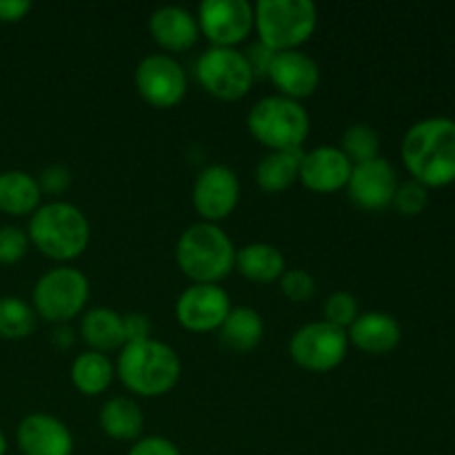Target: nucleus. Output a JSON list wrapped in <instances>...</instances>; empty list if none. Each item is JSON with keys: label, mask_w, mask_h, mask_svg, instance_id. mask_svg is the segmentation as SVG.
<instances>
[{"label": "nucleus", "mask_w": 455, "mask_h": 455, "mask_svg": "<svg viewBox=\"0 0 455 455\" xmlns=\"http://www.w3.org/2000/svg\"><path fill=\"white\" fill-rule=\"evenodd\" d=\"M398 185V173H395L394 164L378 156L373 160L354 164L349 182H347V191L360 209L378 212V209H385L387 204L394 203Z\"/></svg>", "instance_id": "obj_13"}, {"label": "nucleus", "mask_w": 455, "mask_h": 455, "mask_svg": "<svg viewBox=\"0 0 455 455\" xmlns=\"http://www.w3.org/2000/svg\"><path fill=\"white\" fill-rule=\"evenodd\" d=\"M114 364L102 351H84L71 364V382L84 395H98L109 387Z\"/></svg>", "instance_id": "obj_26"}, {"label": "nucleus", "mask_w": 455, "mask_h": 455, "mask_svg": "<svg viewBox=\"0 0 455 455\" xmlns=\"http://www.w3.org/2000/svg\"><path fill=\"white\" fill-rule=\"evenodd\" d=\"M280 289L293 302H307L315 296V278L307 269H287L280 275Z\"/></svg>", "instance_id": "obj_30"}, {"label": "nucleus", "mask_w": 455, "mask_h": 455, "mask_svg": "<svg viewBox=\"0 0 455 455\" xmlns=\"http://www.w3.org/2000/svg\"><path fill=\"white\" fill-rule=\"evenodd\" d=\"M315 22L318 9L311 0H260L253 7V25L271 52L298 49L314 34Z\"/></svg>", "instance_id": "obj_6"}, {"label": "nucleus", "mask_w": 455, "mask_h": 455, "mask_svg": "<svg viewBox=\"0 0 455 455\" xmlns=\"http://www.w3.org/2000/svg\"><path fill=\"white\" fill-rule=\"evenodd\" d=\"M180 358L163 340L127 342L118 355V376L138 395H163L180 378Z\"/></svg>", "instance_id": "obj_3"}, {"label": "nucleus", "mask_w": 455, "mask_h": 455, "mask_svg": "<svg viewBox=\"0 0 455 455\" xmlns=\"http://www.w3.org/2000/svg\"><path fill=\"white\" fill-rule=\"evenodd\" d=\"M176 260L194 283L216 284L235 267V247L216 222H194L178 238Z\"/></svg>", "instance_id": "obj_4"}, {"label": "nucleus", "mask_w": 455, "mask_h": 455, "mask_svg": "<svg viewBox=\"0 0 455 455\" xmlns=\"http://www.w3.org/2000/svg\"><path fill=\"white\" fill-rule=\"evenodd\" d=\"M351 169H354V163L347 158V154L340 147L320 145L302 156L300 176L298 178L309 189L327 194V191H336L340 187H347Z\"/></svg>", "instance_id": "obj_17"}, {"label": "nucleus", "mask_w": 455, "mask_h": 455, "mask_svg": "<svg viewBox=\"0 0 455 455\" xmlns=\"http://www.w3.org/2000/svg\"><path fill=\"white\" fill-rule=\"evenodd\" d=\"M305 151L287 149V151H269L256 167V182L265 191H283L296 182L300 176V163Z\"/></svg>", "instance_id": "obj_25"}, {"label": "nucleus", "mask_w": 455, "mask_h": 455, "mask_svg": "<svg viewBox=\"0 0 455 455\" xmlns=\"http://www.w3.org/2000/svg\"><path fill=\"white\" fill-rule=\"evenodd\" d=\"M7 453V438H4V434L0 431V455Z\"/></svg>", "instance_id": "obj_38"}, {"label": "nucleus", "mask_w": 455, "mask_h": 455, "mask_svg": "<svg viewBox=\"0 0 455 455\" xmlns=\"http://www.w3.org/2000/svg\"><path fill=\"white\" fill-rule=\"evenodd\" d=\"M265 323L251 307H231L220 324V340L234 351H249L260 345Z\"/></svg>", "instance_id": "obj_24"}, {"label": "nucleus", "mask_w": 455, "mask_h": 455, "mask_svg": "<svg viewBox=\"0 0 455 455\" xmlns=\"http://www.w3.org/2000/svg\"><path fill=\"white\" fill-rule=\"evenodd\" d=\"M231 311L229 293L220 284H191L176 302V315L189 331L220 329L222 320Z\"/></svg>", "instance_id": "obj_14"}, {"label": "nucleus", "mask_w": 455, "mask_h": 455, "mask_svg": "<svg viewBox=\"0 0 455 455\" xmlns=\"http://www.w3.org/2000/svg\"><path fill=\"white\" fill-rule=\"evenodd\" d=\"M27 235L44 256L53 260H71L87 249L92 229L87 216L76 204L52 200L47 204H38L31 213Z\"/></svg>", "instance_id": "obj_2"}, {"label": "nucleus", "mask_w": 455, "mask_h": 455, "mask_svg": "<svg viewBox=\"0 0 455 455\" xmlns=\"http://www.w3.org/2000/svg\"><path fill=\"white\" fill-rule=\"evenodd\" d=\"M358 315V300L349 291L331 293L324 302V320L340 329H349Z\"/></svg>", "instance_id": "obj_29"}, {"label": "nucleus", "mask_w": 455, "mask_h": 455, "mask_svg": "<svg viewBox=\"0 0 455 455\" xmlns=\"http://www.w3.org/2000/svg\"><path fill=\"white\" fill-rule=\"evenodd\" d=\"M100 427L107 435L116 440H136L145 427V413L140 404L127 395L109 398L100 409Z\"/></svg>", "instance_id": "obj_22"}, {"label": "nucleus", "mask_w": 455, "mask_h": 455, "mask_svg": "<svg viewBox=\"0 0 455 455\" xmlns=\"http://www.w3.org/2000/svg\"><path fill=\"white\" fill-rule=\"evenodd\" d=\"M31 298L36 314L49 323H67L87 305L89 280L74 267H53L40 275Z\"/></svg>", "instance_id": "obj_7"}, {"label": "nucleus", "mask_w": 455, "mask_h": 455, "mask_svg": "<svg viewBox=\"0 0 455 455\" xmlns=\"http://www.w3.org/2000/svg\"><path fill=\"white\" fill-rule=\"evenodd\" d=\"M347 336H349V342H354L358 349L367 351V354L382 355L389 354V351H394L400 345L403 327H400V323L391 314L367 311V314H360L351 323V327L347 329Z\"/></svg>", "instance_id": "obj_19"}, {"label": "nucleus", "mask_w": 455, "mask_h": 455, "mask_svg": "<svg viewBox=\"0 0 455 455\" xmlns=\"http://www.w3.org/2000/svg\"><path fill=\"white\" fill-rule=\"evenodd\" d=\"M247 124L251 136L271 151L300 149L309 136V114L300 100L275 93L265 96L249 109Z\"/></svg>", "instance_id": "obj_5"}, {"label": "nucleus", "mask_w": 455, "mask_h": 455, "mask_svg": "<svg viewBox=\"0 0 455 455\" xmlns=\"http://www.w3.org/2000/svg\"><path fill=\"white\" fill-rule=\"evenodd\" d=\"M196 18L216 47H234L251 31L253 7L247 0H203Z\"/></svg>", "instance_id": "obj_12"}, {"label": "nucleus", "mask_w": 455, "mask_h": 455, "mask_svg": "<svg viewBox=\"0 0 455 455\" xmlns=\"http://www.w3.org/2000/svg\"><path fill=\"white\" fill-rule=\"evenodd\" d=\"M149 31L160 47L169 52H185L198 40L200 25L189 9L180 4H163L151 12Z\"/></svg>", "instance_id": "obj_18"}, {"label": "nucleus", "mask_w": 455, "mask_h": 455, "mask_svg": "<svg viewBox=\"0 0 455 455\" xmlns=\"http://www.w3.org/2000/svg\"><path fill=\"white\" fill-rule=\"evenodd\" d=\"M80 333L84 342L93 347V351H111L124 345L123 315L109 307H93L83 315Z\"/></svg>", "instance_id": "obj_23"}, {"label": "nucleus", "mask_w": 455, "mask_h": 455, "mask_svg": "<svg viewBox=\"0 0 455 455\" xmlns=\"http://www.w3.org/2000/svg\"><path fill=\"white\" fill-rule=\"evenodd\" d=\"M274 53L275 52H271V49L262 43L251 44V47L244 52V56H247V60H249V65H251L253 76H256V78L258 76H267V69H269V62H271V58H274Z\"/></svg>", "instance_id": "obj_36"}, {"label": "nucleus", "mask_w": 455, "mask_h": 455, "mask_svg": "<svg viewBox=\"0 0 455 455\" xmlns=\"http://www.w3.org/2000/svg\"><path fill=\"white\" fill-rule=\"evenodd\" d=\"M29 249V235L20 227H0V265H13Z\"/></svg>", "instance_id": "obj_31"}, {"label": "nucleus", "mask_w": 455, "mask_h": 455, "mask_svg": "<svg viewBox=\"0 0 455 455\" xmlns=\"http://www.w3.org/2000/svg\"><path fill=\"white\" fill-rule=\"evenodd\" d=\"M127 455H180V451L172 440L163 435H149V438L138 440Z\"/></svg>", "instance_id": "obj_35"}, {"label": "nucleus", "mask_w": 455, "mask_h": 455, "mask_svg": "<svg viewBox=\"0 0 455 455\" xmlns=\"http://www.w3.org/2000/svg\"><path fill=\"white\" fill-rule=\"evenodd\" d=\"M198 78L209 93L222 100H238L251 89L253 76L244 52L235 47H209L198 58Z\"/></svg>", "instance_id": "obj_8"}, {"label": "nucleus", "mask_w": 455, "mask_h": 455, "mask_svg": "<svg viewBox=\"0 0 455 455\" xmlns=\"http://www.w3.org/2000/svg\"><path fill=\"white\" fill-rule=\"evenodd\" d=\"M36 180H38L40 191L58 196L71 185V172L67 167H62V164H49L47 169H43L40 178H36Z\"/></svg>", "instance_id": "obj_33"}, {"label": "nucleus", "mask_w": 455, "mask_h": 455, "mask_svg": "<svg viewBox=\"0 0 455 455\" xmlns=\"http://www.w3.org/2000/svg\"><path fill=\"white\" fill-rule=\"evenodd\" d=\"M123 329H124V345L127 342H140L151 338V320L147 314L140 311H132V314L123 315Z\"/></svg>", "instance_id": "obj_34"}, {"label": "nucleus", "mask_w": 455, "mask_h": 455, "mask_svg": "<svg viewBox=\"0 0 455 455\" xmlns=\"http://www.w3.org/2000/svg\"><path fill=\"white\" fill-rule=\"evenodd\" d=\"M347 349H349L347 329L336 327L327 320L305 324L289 340L291 360L309 371H331L345 360Z\"/></svg>", "instance_id": "obj_9"}, {"label": "nucleus", "mask_w": 455, "mask_h": 455, "mask_svg": "<svg viewBox=\"0 0 455 455\" xmlns=\"http://www.w3.org/2000/svg\"><path fill=\"white\" fill-rule=\"evenodd\" d=\"M136 89L149 105L173 107L185 98L187 74L180 62L169 53H149L136 67Z\"/></svg>", "instance_id": "obj_10"}, {"label": "nucleus", "mask_w": 455, "mask_h": 455, "mask_svg": "<svg viewBox=\"0 0 455 455\" xmlns=\"http://www.w3.org/2000/svg\"><path fill=\"white\" fill-rule=\"evenodd\" d=\"M340 149L345 151L347 158L354 164L364 163V160H373L378 158V151H380V136L367 123L349 124L345 129V133H342Z\"/></svg>", "instance_id": "obj_28"}, {"label": "nucleus", "mask_w": 455, "mask_h": 455, "mask_svg": "<svg viewBox=\"0 0 455 455\" xmlns=\"http://www.w3.org/2000/svg\"><path fill=\"white\" fill-rule=\"evenodd\" d=\"M267 76L283 92V96L300 100L318 89L320 67L309 53L300 49H287V52L274 53Z\"/></svg>", "instance_id": "obj_16"}, {"label": "nucleus", "mask_w": 455, "mask_h": 455, "mask_svg": "<svg viewBox=\"0 0 455 455\" xmlns=\"http://www.w3.org/2000/svg\"><path fill=\"white\" fill-rule=\"evenodd\" d=\"M235 269L253 283H274L284 274V256L271 243H249L235 249Z\"/></svg>", "instance_id": "obj_20"}, {"label": "nucleus", "mask_w": 455, "mask_h": 455, "mask_svg": "<svg viewBox=\"0 0 455 455\" xmlns=\"http://www.w3.org/2000/svg\"><path fill=\"white\" fill-rule=\"evenodd\" d=\"M36 327V311L22 298H0V338L20 340L27 338Z\"/></svg>", "instance_id": "obj_27"}, {"label": "nucleus", "mask_w": 455, "mask_h": 455, "mask_svg": "<svg viewBox=\"0 0 455 455\" xmlns=\"http://www.w3.org/2000/svg\"><path fill=\"white\" fill-rule=\"evenodd\" d=\"M16 443L22 455H71L74 451L69 427L49 413H29L22 418Z\"/></svg>", "instance_id": "obj_15"}, {"label": "nucleus", "mask_w": 455, "mask_h": 455, "mask_svg": "<svg viewBox=\"0 0 455 455\" xmlns=\"http://www.w3.org/2000/svg\"><path fill=\"white\" fill-rule=\"evenodd\" d=\"M240 198V180L227 164H209L196 176L191 200L204 222H216L229 216Z\"/></svg>", "instance_id": "obj_11"}, {"label": "nucleus", "mask_w": 455, "mask_h": 455, "mask_svg": "<svg viewBox=\"0 0 455 455\" xmlns=\"http://www.w3.org/2000/svg\"><path fill=\"white\" fill-rule=\"evenodd\" d=\"M31 9L29 0H0V22H16Z\"/></svg>", "instance_id": "obj_37"}, {"label": "nucleus", "mask_w": 455, "mask_h": 455, "mask_svg": "<svg viewBox=\"0 0 455 455\" xmlns=\"http://www.w3.org/2000/svg\"><path fill=\"white\" fill-rule=\"evenodd\" d=\"M38 180L31 173L20 169H9L0 173V212L9 216H25L34 213L40 203Z\"/></svg>", "instance_id": "obj_21"}, {"label": "nucleus", "mask_w": 455, "mask_h": 455, "mask_svg": "<svg viewBox=\"0 0 455 455\" xmlns=\"http://www.w3.org/2000/svg\"><path fill=\"white\" fill-rule=\"evenodd\" d=\"M403 160L420 185L455 182V120L434 116L411 124L403 138Z\"/></svg>", "instance_id": "obj_1"}, {"label": "nucleus", "mask_w": 455, "mask_h": 455, "mask_svg": "<svg viewBox=\"0 0 455 455\" xmlns=\"http://www.w3.org/2000/svg\"><path fill=\"white\" fill-rule=\"evenodd\" d=\"M394 204L403 216H418L427 207V187L416 180L403 182L395 189Z\"/></svg>", "instance_id": "obj_32"}]
</instances>
